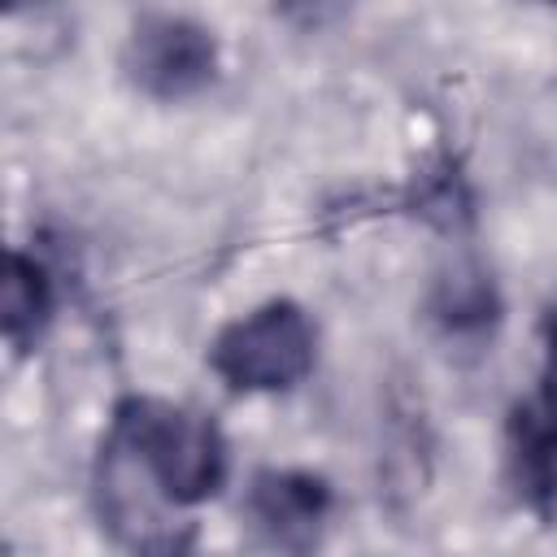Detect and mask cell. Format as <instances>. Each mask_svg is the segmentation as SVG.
I'll return each mask as SVG.
<instances>
[{
    "instance_id": "1",
    "label": "cell",
    "mask_w": 557,
    "mask_h": 557,
    "mask_svg": "<svg viewBox=\"0 0 557 557\" xmlns=\"http://www.w3.org/2000/svg\"><path fill=\"white\" fill-rule=\"evenodd\" d=\"M231 457L218 422L165 396H122L100 448L96 492L109 531L135 557H187L191 509L226 483Z\"/></svg>"
},
{
    "instance_id": "2",
    "label": "cell",
    "mask_w": 557,
    "mask_h": 557,
    "mask_svg": "<svg viewBox=\"0 0 557 557\" xmlns=\"http://www.w3.org/2000/svg\"><path fill=\"white\" fill-rule=\"evenodd\" d=\"M318 357V331L296 300H265L226 322L209 344L213 374L235 392H287Z\"/></svg>"
},
{
    "instance_id": "3",
    "label": "cell",
    "mask_w": 557,
    "mask_h": 557,
    "mask_svg": "<svg viewBox=\"0 0 557 557\" xmlns=\"http://www.w3.org/2000/svg\"><path fill=\"white\" fill-rule=\"evenodd\" d=\"M126 78L152 100H187L218 74V39L187 13H144L122 48Z\"/></svg>"
},
{
    "instance_id": "4",
    "label": "cell",
    "mask_w": 557,
    "mask_h": 557,
    "mask_svg": "<svg viewBox=\"0 0 557 557\" xmlns=\"http://www.w3.org/2000/svg\"><path fill=\"white\" fill-rule=\"evenodd\" d=\"M331 487L309 470H261L248 492L257 535L283 557H313L331 522Z\"/></svg>"
},
{
    "instance_id": "5",
    "label": "cell",
    "mask_w": 557,
    "mask_h": 557,
    "mask_svg": "<svg viewBox=\"0 0 557 557\" xmlns=\"http://www.w3.org/2000/svg\"><path fill=\"white\" fill-rule=\"evenodd\" d=\"M52 274L30 252H9L4 274V344L13 352H30L52 322Z\"/></svg>"
},
{
    "instance_id": "6",
    "label": "cell",
    "mask_w": 557,
    "mask_h": 557,
    "mask_svg": "<svg viewBox=\"0 0 557 557\" xmlns=\"http://www.w3.org/2000/svg\"><path fill=\"white\" fill-rule=\"evenodd\" d=\"M518 457L531 466V474H548L557 466V318L548 322L544 366H540V392L531 405H522L518 422Z\"/></svg>"
}]
</instances>
